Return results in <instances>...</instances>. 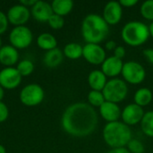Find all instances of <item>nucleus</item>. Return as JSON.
Masks as SVG:
<instances>
[{
    "instance_id": "obj_1",
    "label": "nucleus",
    "mask_w": 153,
    "mask_h": 153,
    "mask_svg": "<svg viewBox=\"0 0 153 153\" xmlns=\"http://www.w3.org/2000/svg\"><path fill=\"white\" fill-rule=\"evenodd\" d=\"M98 114L88 103L76 102L68 106L61 118L63 129L70 135L85 137L94 132L98 125Z\"/></svg>"
},
{
    "instance_id": "obj_2",
    "label": "nucleus",
    "mask_w": 153,
    "mask_h": 153,
    "mask_svg": "<svg viewBox=\"0 0 153 153\" xmlns=\"http://www.w3.org/2000/svg\"><path fill=\"white\" fill-rule=\"evenodd\" d=\"M109 32V25L102 16L97 13L86 15L82 22V34L87 43L99 44Z\"/></svg>"
},
{
    "instance_id": "obj_3",
    "label": "nucleus",
    "mask_w": 153,
    "mask_h": 153,
    "mask_svg": "<svg viewBox=\"0 0 153 153\" xmlns=\"http://www.w3.org/2000/svg\"><path fill=\"white\" fill-rule=\"evenodd\" d=\"M103 138L105 143L112 149L125 148L132 140V131L129 126L124 122H110L103 129Z\"/></svg>"
},
{
    "instance_id": "obj_4",
    "label": "nucleus",
    "mask_w": 153,
    "mask_h": 153,
    "mask_svg": "<svg viewBox=\"0 0 153 153\" xmlns=\"http://www.w3.org/2000/svg\"><path fill=\"white\" fill-rule=\"evenodd\" d=\"M150 36L149 26L138 21L128 22L121 30L123 40L132 47H138L144 44Z\"/></svg>"
},
{
    "instance_id": "obj_5",
    "label": "nucleus",
    "mask_w": 153,
    "mask_h": 153,
    "mask_svg": "<svg viewBox=\"0 0 153 153\" xmlns=\"http://www.w3.org/2000/svg\"><path fill=\"white\" fill-rule=\"evenodd\" d=\"M102 93L106 101L119 103L122 102L127 96L128 87L126 82L122 79L113 78L108 81Z\"/></svg>"
},
{
    "instance_id": "obj_6",
    "label": "nucleus",
    "mask_w": 153,
    "mask_h": 153,
    "mask_svg": "<svg viewBox=\"0 0 153 153\" xmlns=\"http://www.w3.org/2000/svg\"><path fill=\"white\" fill-rule=\"evenodd\" d=\"M45 97L43 88L38 83H30L25 85L20 92L21 102L28 107H33L40 104Z\"/></svg>"
},
{
    "instance_id": "obj_7",
    "label": "nucleus",
    "mask_w": 153,
    "mask_h": 153,
    "mask_svg": "<svg viewBox=\"0 0 153 153\" xmlns=\"http://www.w3.org/2000/svg\"><path fill=\"white\" fill-rule=\"evenodd\" d=\"M33 40L31 30L25 26H15L9 33V41L15 48H25L29 47Z\"/></svg>"
},
{
    "instance_id": "obj_8",
    "label": "nucleus",
    "mask_w": 153,
    "mask_h": 153,
    "mask_svg": "<svg viewBox=\"0 0 153 153\" xmlns=\"http://www.w3.org/2000/svg\"><path fill=\"white\" fill-rule=\"evenodd\" d=\"M121 74L126 82L132 84L142 83L146 77L144 67L136 61H128L124 63Z\"/></svg>"
},
{
    "instance_id": "obj_9",
    "label": "nucleus",
    "mask_w": 153,
    "mask_h": 153,
    "mask_svg": "<svg viewBox=\"0 0 153 153\" xmlns=\"http://www.w3.org/2000/svg\"><path fill=\"white\" fill-rule=\"evenodd\" d=\"M22 77L16 67H4L0 71V85L6 90L15 89L21 84Z\"/></svg>"
},
{
    "instance_id": "obj_10",
    "label": "nucleus",
    "mask_w": 153,
    "mask_h": 153,
    "mask_svg": "<svg viewBox=\"0 0 153 153\" xmlns=\"http://www.w3.org/2000/svg\"><path fill=\"white\" fill-rule=\"evenodd\" d=\"M7 19L11 24L14 26H22L24 25L30 17V11L28 7L17 4L11 6L7 11Z\"/></svg>"
},
{
    "instance_id": "obj_11",
    "label": "nucleus",
    "mask_w": 153,
    "mask_h": 153,
    "mask_svg": "<svg viewBox=\"0 0 153 153\" xmlns=\"http://www.w3.org/2000/svg\"><path fill=\"white\" fill-rule=\"evenodd\" d=\"M82 56L91 65H102L107 58L104 48L100 44L87 43L83 46Z\"/></svg>"
},
{
    "instance_id": "obj_12",
    "label": "nucleus",
    "mask_w": 153,
    "mask_h": 153,
    "mask_svg": "<svg viewBox=\"0 0 153 153\" xmlns=\"http://www.w3.org/2000/svg\"><path fill=\"white\" fill-rule=\"evenodd\" d=\"M145 112L143 108L135 103H131L126 106L121 113L123 122L127 126H135L141 123Z\"/></svg>"
},
{
    "instance_id": "obj_13",
    "label": "nucleus",
    "mask_w": 153,
    "mask_h": 153,
    "mask_svg": "<svg viewBox=\"0 0 153 153\" xmlns=\"http://www.w3.org/2000/svg\"><path fill=\"white\" fill-rule=\"evenodd\" d=\"M123 14V7L117 1H109L103 9V19L108 25L117 24Z\"/></svg>"
},
{
    "instance_id": "obj_14",
    "label": "nucleus",
    "mask_w": 153,
    "mask_h": 153,
    "mask_svg": "<svg viewBox=\"0 0 153 153\" xmlns=\"http://www.w3.org/2000/svg\"><path fill=\"white\" fill-rule=\"evenodd\" d=\"M54 13L51 4L46 1H37L31 7L30 14L39 22H48L51 15Z\"/></svg>"
},
{
    "instance_id": "obj_15",
    "label": "nucleus",
    "mask_w": 153,
    "mask_h": 153,
    "mask_svg": "<svg viewBox=\"0 0 153 153\" xmlns=\"http://www.w3.org/2000/svg\"><path fill=\"white\" fill-rule=\"evenodd\" d=\"M124 62L122 59H119L114 56H108L101 65V71L106 76L115 78L122 73Z\"/></svg>"
},
{
    "instance_id": "obj_16",
    "label": "nucleus",
    "mask_w": 153,
    "mask_h": 153,
    "mask_svg": "<svg viewBox=\"0 0 153 153\" xmlns=\"http://www.w3.org/2000/svg\"><path fill=\"white\" fill-rule=\"evenodd\" d=\"M99 108L100 116L108 123L118 121L119 117H121L122 111L117 103L105 101Z\"/></svg>"
},
{
    "instance_id": "obj_17",
    "label": "nucleus",
    "mask_w": 153,
    "mask_h": 153,
    "mask_svg": "<svg viewBox=\"0 0 153 153\" xmlns=\"http://www.w3.org/2000/svg\"><path fill=\"white\" fill-rule=\"evenodd\" d=\"M19 60V52L12 45H4L0 49V63L5 67L13 66Z\"/></svg>"
},
{
    "instance_id": "obj_18",
    "label": "nucleus",
    "mask_w": 153,
    "mask_h": 153,
    "mask_svg": "<svg viewBox=\"0 0 153 153\" xmlns=\"http://www.w3.org/2000/svg\"><path fill=\"white\" fill-rule=\"evenodd\" d=\"M88 82L91 90L102 91L108 82L107 76L101 70H93L89 74Z\"/></svg>"
},
{
    "instance_id": "obj_19",
    "label": "nucleus",
    "mask_w": 153,
    "mask_h": 153,
    "mask_svg": "<svg viewBox=\"0 0 153 153\" xmlns=\"http://www.w3.org/2000/svg\"><path fill=\"white\" fill-rule=\"evenodd\" d=\"M63 59H64V53L58 48L47 51L43 56V62L45 65L51 68L58 66L62 63Z\"/></svg>"
},
{
    "instance_id": "obj_20",
    "label": "nucleus",
    "mask_w": 153,
    "mask_h": 153,
    "mask_svg": "<svg viewBox=\"0 0 153 153\" xmlns=\"http://www.w3.org/2000/svg\"><path fill=\"white\" fill-rule=\"evenodd\" d=\"M37 44L40 48L48 51L56 48L57 40L51 33L44 32L37 37Z\"/></svg>"
},
{
    "instance_id": "obj_21",
    "label": "nucleus",
    "mask_w": 153,
    "mask_h": 153,
    "mask_svg": "<svg viewBox=\"0 0 153 153\" xmlns=\"http://www.w3.org/2000/svg\"><path fill=\"white\" fill-rule=\"evenodd\" d=\"M51 6L54 13L64 17L73 10L74 2L72 0H54L51 3Z\"/></svg>"
},
{
    "instance_id": "obj_22",
    "label": "nucleus",
    "mask_w": 153,
    "mask_h": 153,
    "mask_svg": "<svg viewBox=\"0 0 153 153\" xmlns=\"http://www.w3.org/2000/svg\"><path fill=\"white\" fill-rule=\"evenodd\" d=\"M153 99L152 91L148 88H141L134 93V103L140 107H145L149 105Z\"/></svg>"
},
{
    "instance_id": "obj_23",
    "label": "nucleus",
    "mask_w": 153,
    "mask_h": 153,
    "mask_svg": "<svg viewBox=\"0 0 153 153\" xmlns=\"http://www.w3.org/2000/svg\"><path fill=\"white\" fill-rule=\"evenodd\" d=\"M82 51H83V47H82V45L75 42H70L65 46L63 53L64 56H65L67 58L72 60H76L79 59L81 56H82Z\"/></svg>"
},
{
    "instance_id": "obj_24",
    "label": "nucleus",
    "mask_w": 153,
    "mask_h": 153,
    "mask_svg": "<svg viewBox=\"0 0 153 153\" xmlns=\"http://www.w3.org/2000/svg\"><path fill=\"white\" fill-rule=\"evenodd\" d=\"M141 127L143 132L149 137H153V110L148 111L144 114L142 121Z\"/></svg>"
},
{
    "instance_id": "obj_25",
    "label": "nucleus",
    "mask_w": 153,
    "mask_h": 153,
    "mask_svg": "<svg viewBox=\"0 0 153 153\" xmlns=\"http://www.w3.org/2000/svg\"><path fill=\"white\" fill-rule=\"evenodd\" d=\"M34 68H35L34 64L30 59L21 60L16 66V69L18 70V72L22 76H28L31 74L34 71Z\"/></svg>"
},
{
    "instance_id": "obj_26",
    "label": "nucleus",
    "mask_w": 153,
    "mask_h": 153,
    "mask_svg": "<svg viewBox=\"0 0 153 153\" xmlns=\"http://www.w3.org/2000/svg\"><path fill=\"white\" fill-rule=\"evenodd\" d=\"M88 100L91 107H98V108H100L106 101L102 91H93V90H91L89 92Z\"/></svg>"
},
{
    "instance_id": "obj_27",
    "label": "nucleus",
    "mask_w": 153,
    "mask_h": 153,
    "mask_svg": "<svg viewBox=\"0 0 153 153\" xmlns=\"http://www.w3.org/2000/svg\"><path fill=\"white\" fill-rule=\"evenodd\" d=\"M141 13L145 19L153 21V0H146L142 4Z\"/></svg>"
},
{
    "instance_id": "obj_28",
    "label": "nucleus",
    "mask_w": 153,
    "mask_h": 153,
    "mask_svg": "<svg viewBox=\"0 0 153 153\" xmlns=\"http://www.w3.org/2000/svg\"><path fill=\"white\" fill-rule=\"evenodd\" d=\"M49 26L54 29V30H59L61 28H63L64 24H65V19L63 16H60L58 14L53 13L51 15V17L48 19V21Z\"/></svg>"
},
{
    "instance_id": "obj_29",
    "label": "nucleus",
    "mask_w": 153,
    "mask_h": 153,
    "mask_svg": "<svg viewBox=\"0 0 153 153\" xmlns=\"http://www.w3.org/2000/svg\"><path fill=\"white\" fill-rule=\"evenodd\" d=\"M127 147V150L131 153H143L145 151L143 143L137 139H132L128 143Z\"/></svg>"
},
{
    "instance_id": "obj_30",
    "label": "nucleus",
    "mask_w": 153,
    "mask_h": 153,
    "mask_svg": "<svg viewBox=\"0 0 153 153\" xmlns=\"http://www.w3.org/2000/svg\"><path fill=\"white\" fill-rule=\"evenodd\" d=\"M8 19L6 13H4L3 11L0 10V35L3 34L8 27Z\"/></svg>"
},
{
    "instance_id": "obj_31",
    "label": "nucleus",
    "mask_w": 153,
    "mask_h": 153,
    "mask_svg": "<svg viewBox=\"0 0 153 153\" xmlns=\"http://www.w3.org/2000/svg\"><path fill=\"white\" fill-rule=\"evenodd\" d=\"M9 117V109L8 107L3 102L0 101V123L4 122Z\"/></svg>"
},
{
    "instance_id": "obj_32",
    "label": "nucleus",
    "mask_w": 153,
    "mask_h": 153,
    "mask_svg": "<svg viewBox=\"0 0 153 153\" xmlns=\"http://www.w3.org/2000/svg\"><path fill=\"white\" fill-rule=\"evenodd\" d=\"M125 56H126V49H125V48L122 47V46H117L115 48V50H114V56L123 60Z\"/></svg>"
},
{
    "instance_id": "obj_33",
    "label": "nucleus",
    "mask_w": 153,
    "mask_h": 153,
    "mask_svg": "<svg viewBox=\"0 0 153 153\" xmlns=\"http://www.w3.org/2000/svg\"><path fill=\"white\" fill-rule=\"evenodd\" d=\"M120 4L122 5V7H132L134 5H135L138 1L137 0H120L119 1Z\"/></svg>"
},
{
    "instance_id": "obj_34",
    "label": "nucleus",
    "mask_w": 153,
    "mask_h": 153,
    "mask_svg": "<svg viewBox=\"0 0 153 153\" xmlns=\"http://www.w3.org/2000/svg\"><path fill=\"white\" fill-rule=\"evenodd\" d=\"M143 55L148 59V61L153 65V48H146L143 50Z\"/></svg>"
},
{
    "instance_id": "obj_35",
    "label": "nucleus",
    "mask_w": 153,
    "mask_h": 153,
    "mask_svg": "<svg viewBox=\"0 0 153 153\" xmlns=\"http://www.w3.org/2000/svg\"><path fill=\"white\" fill-rule=\"evenodd\" d=\"M37 1L38 0H20L19 4H22V5L29 8V7H32L36 4Z\"/></svg>"
},
{
    "instance_id": "obj_36",
    "label": "nucleus",
    "mask_w": 153,
    "mask_h": 153,
    "mask_svg": "<svg viewBox=\"0 0 153 153\" xmlns=\"http://www.w3.org/2000/svg\"><path fill=\"white\" fill-rule=\"evenodd\" d=\"M117 43L114 41V40H108L107 43H106V48L108 50H115V48H117Z\"/></svg>"
},
{
    "instance_id": "obj_37",
    "label": "nucleus",
    "mask_w": 153,
    "mask_h": 153,
    "mask_svg": "<svg viewBox=\"0 0 153 153\" xmlns=\"http://www.w3.org/2000/svg\"><path fill=\"white\" fill-rule=\"evenodd\" d=\"M108 153H131L127 149L125 148H116V149H111Z\"/></svg>"
},
{
    "instance_id": "obj_38",
    "label": "nucleus",
    "mask_w": 153,
    "mask_h": 153,
    "mask_svg": "<svg viewBox=\"0 0 153 153\" xmlns=\"http://www.w3.org/2000/svg\"><path fill=\"white\" fill-rule=\"evenodd\" d=\"M4 89L0 85V101H2V100L4 99Z\"/></svg>"
},
{
    "instance_id": "obj_39",
    "label": "nucleus",
    "mask_w": 153,
    "mask_h": 153,
    "mask_svg": "<svg viewBox=\"0 0 153 153\" xmlns=\"http://www.w3.org/2000/svg\"><path fill=\"white\" fill-rule=\"evenodd\" d=\"M149 30H150V35L153 38V22L149 26Z\"/></svg>"
},
{
    "instance_id": "obj_40",
    "label": "nucleus",
    "mask_w": 153,
    "mask_h": 153,
    "mask_svg": "<svg viewBox=\"0 0 153 153\" xmlns=\"http://www.w3.org/2000/svg\"><path fill=\"white\" fill-rule=\"evenodd\" d=\"M0 153H6V149L2 144H0Z\"/></svg>"
},
{
    "instance_id": "obj_41",
    "label": "nucleus",
    "mask_w": 153,
    "mask_h": 153,
    "mask_svg": "<svg viewBox=\"0 0 153 153\" xmlns=\"http://www.w3.org/2000/svg\"><path fill=\"white\" fill-rule=\"evenodd\" d=\"M2 47H3V45H2V39H1V38H0V49H1Z\"/></svg>"
}]
</instances>
